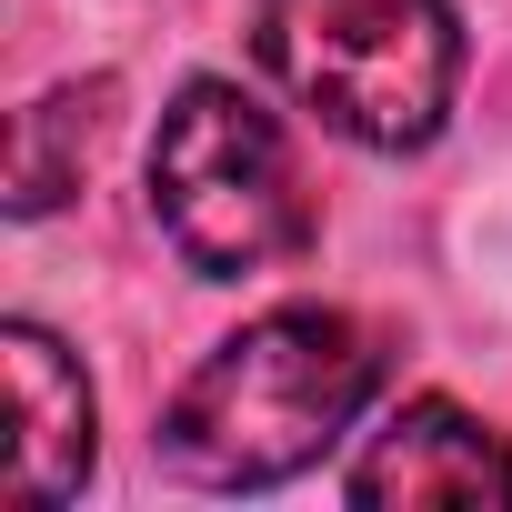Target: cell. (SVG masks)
Returning <instances> with one entry per match:
<instances>
[{"label":"cell","mask_w":512,"mask_h":512,"mask_svg":"<svg viewBox=\"0 0 512 512\" xmlns=\"http://www.w3.org/2000/svg\"><path fill=\"white\" fill-rule=\"evenodd\" d=\"M151 211L201 282L272 272L312 251V191L282 121L241 81H181L151 131Z\"/></svg>","instance_id":"3957f363"},{"label":"cell","mask_w":512,"mask_h":512,"mask_svg":"<svg viewBox=\"0 0 512 512\" xmlns=\"http://www.w3.org/2000/svg\"><path fill=\"white\" fill-rule=\"evenodd\" d=\"M382 382V342L352 312L292 302L241 322L161 412V462L201 492H272L312 472Z\"/></svg>","instance_id":"6da1fadb"},{"label":"cell","mask_w":512,"mask_h":512,"mask_svg":"<svg viewBox=\"0 0 512 512\" xmlns=\"http://www.w3.org/2000/svg\"><path fill=\"white\" fill-rule=\"evenodd\" d=\"M101 131H111V81H61V91H41V101L21 111V131H11V211H21V221L61 211V201L81 191Z\"/></svg>","instance_id":"8992f818"},{"label":"cell","mask_w":512,"mask_h":512,"mask_svg":"<svg viewBox=\"0 0 512 512\" xmlns=\"http://www.w3.org/2000/svg\"><path fill=\"white\" fill-rule=\"evenodd\" d=\"M251 51L362 151H422L462 81L452 0H251Z\"/></svg>","instance_id":"7a4b0ae2"},{"label":"cell","mask_w":512,"mask_h":512,"mask_svg":"<svg viewBox=\"0 0 512 512\" xmlns=\"http://www.w3.org/2000/svg\"><path fill=\"white\" fill-rule=\"evenodd\" d=\"M0 352H11V422H21L11 432V502H71L91 482V382L41 322H11Z\"/></svg>","instance_id":"5b68a950"},{"label":"cell","mask_w":512,"mask_h":512,"mask_svg":"<svg viewBox=\"0 0 512 512\" xmlns=\"http://www.w3.org/2000/svg\"><path fill=\"white\" fill-rule=\"evenodd\" d=\"M352 502H512V432L422 392L352 462Z\"/></svg>","instance_id":"277c9868"}]
</instances>
